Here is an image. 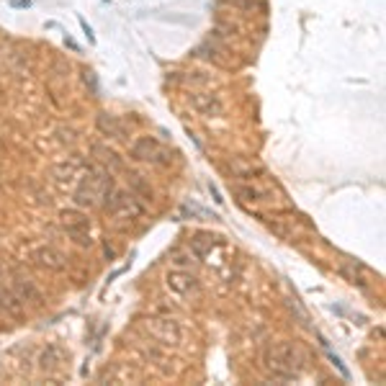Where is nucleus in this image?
<instances>
[{
    "mask_svg": "<svg viewBox=\"0 0 386 386\" xmlns=\"http://www.w3.org/2000/svg\"><path fill=\"white\" fill-rule=\"evenodd\" d=\"M266 366L275 379L283 381L297 379L299 373H301V368H304V353L294 342H278V345H273V348L268 350Z\"/></svg>",
    "mask_w": 386,
    "mask_h": 386,
    "instance_id": "nucleus-1",
    "label": "nucleus"
},
{
    "mask_svg": "<svg viewBox=\"0 0 386 386\" xmlns=\"http://www.w3.org/2000/svg\"><path fill=\"white\" fill-rule=\"evenodd\" d=\"M113 191L111 175L104 170H88V175H82L77 188H75V204L77 206H98L104 204Z\"/></svg>",
    "mask_w": 386,
    "mask_h": 386,
    "instance_id": "nucleus-2",
    "label": "nucleus"
},
{
    "mask_svg": "<svg viewBox=\"0 0 386 386\" xmlns=\"http://www.w3.org/2000/svg\"><path fill=\"white\" fill-rule=\"evenodd\" d=\"M132 155L137 157V160H144V163H152V165H165L170 160L168 147H163L155 137H142V139L134 142Z\"/></svg>",
    "mask_w": 386,
    "mask_h": 386,
    "instance_id": "nucleus-3",
    "label": "nucleus"
},
{
    "mask_svg": "<svg viewBox=\"0 0 386 386\" xmlns=\"http://www.w3.org/2000/svg\"><path fill=\"white\" fill-rule=\"evenodd\" d=\"M106 206L111 211L113 216H119V219H134V216H142V204H137L132 193H121L116 191L111 199H106Z\"/></svg>",
    "mask_w": 386,
    "mask_h": 386,
    "instance_id": "nucleus-4",
    "label": "nucleus"
},
{
    "mask_svg": "<svg viewBox=\"0 0 386 386\" xmlns=\"http://www.w3.org/2000/svg\"><path fill=\"white\" fill-rule=\"evenodd\" d=\"M62 224H65V230H67V235L77 242V245H82V247H90V232H88V219L80 214V211H65L62 214Z\"/></svg>",
    "mask_w": 386,
    "mask_h": 386,
    "instance_id": "nucleus-5",
    "label": "nucleus"
},
{
    "mask_svg": "<svg viewBox=\"0 0 386 386\" xmlns=\"http://www.w3.org/2000/svg\"><path fill=\"white\" fill-rule=\"evenodd\" d=\"M23 306L26 304H23V299L13 291V286H11V289L0 286V312L11 314V317H21Z\"/></svg>",
    "mask_w": 386,
    "mask_h": 386,
    "instance_id": "nucleus-6",
    "label": "nucleus"
},
{
    "mask_svg": "<svg viewBox=\"0 0 386 386\" xmlns=\"http://www.w3.org/2000/svg\"><path fill=\"white\" fill-rule=\"evenodd\" d=\"M37 263L44 268H52V270H62L65 268V258H62L57 250H52V247H42V250H37Z\"/></svg>",
    "mask_w": 386,
    "mask_h": 386,
    "instance_id": "nucleus-7",
    "label": "nucleus"
},
{
    "mask_svg": "<svg viewBox=\"0 0 386 386\" xmlns=\"http://www.w3.org/2000/svg\"><path fill=\"white\" fill-rule=\"evenodd\" d=\"M168 286H170L173 291H178V294H191L193 289H196V278L188 273H170L168 275Z\"/></svg>",
    "mask_w": 386,
    "mask_h": 386,
    "instance_id": "nucleus-8",
    "label": "nucleus"
},
{
    "mask_svg": "<svg viewBox=\"0 0 386 386\" xmlns=\"http://www.w3.org/2000/svg\"><path fill=\"white\" fill-rule=\"evenodd\" d=\"M13 291L23 299V304H26V301H39V291L34 289L31 278H15V281H13Z\"/></svg>",
    "mask_w": 386,
    "mask_h": 386,
    "instance_id": "nucleus-9",
    "label": "nucleus"
},
{
    "mask_svg": "<svg viewBox=\"0 0 386 386\" xmlns=\"http://www.w3.org/2000/svg\"><path fill=\"white\" fill-rule=\"evenodd\" d=\"M193 106H196L201 113H206V116L222 111V104H219L216 98H211V96H196V98H193Z\"/></svg>",
    "mask_w": 386,
    "mask_h": 386,
    "instance_id": "nucleus-10",
    "label": "nucleus"
},
{
    "mask_svg": "<svg viewBox=\"0 0 386 386\" xmlns=\"http://www.w3.org/2000/svg\"><path fill=\"white\" fill-rule=\"evenodd\" d=\"M62 361H65V353L60 348H46V353L42 356V368L44 371H54V368H60Z\"/></svg>",
    "mask_w": 386,
    "mask_h": 386,
    "instance_id": "nucleus-11",
    "label": "nucleus"
},
{
    "mask_svg": "<svg viewBox=\"0 0 386 386\" xmlns=\"http://www.w3.org/2000/svg\"><path fill=\"white\" fill-rule=\"evenodd\" d=\"M98 127H101V132L111 134V137H121V127L111 119V116H108V113H101V119H98Z\"/></svg>",
    "mask_w": 386,
    "mask_h": 386,
    "instance_id": "nucleus-12",
    "label": "nucleus"
}]
</instances>
